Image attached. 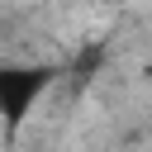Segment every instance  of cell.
<instances>
[{"mask_svg":"<svg viewBox=\"0 0 152 152\" xmlns=\"http://www.w3.org/2000/svg\"><path fill=\"white\" fill-rule=\"evenodd\" d=\"M52 66H38V62H28V66H0V124H5V133H19V124L28 119V109L38 104V95L52 86Z\"/></svg>","mask_w":152,"mask_h":152,"instance_id":"6da1fadb","label":"cell"}]
</instances>
